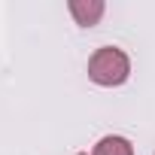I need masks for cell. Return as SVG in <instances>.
Segmentation results:
<instances>
[{
	"instance_id": "obj_3",
	"label": "cell",
	"mask_w": 155,
	"mask_h": 155,
	"mask_svg": "<svg viewBox=\"0 0 155 155\" xmlns=\"http://www.w3.org/2000/svg\"><path fill=\"white\" fill-rule=\"evenodd\" d=\"M94 155H134V146H131L125 137H119V134H110V137L97 140V146H94Z\"/></svg>"
},
{
	"instance_id": "obj_4",
	"label": "cell",
	"mask_w": 155,
	"mask_h": 155,
	"mask_svg": "<svg viewBox=\"0 0 155 155\" xmlns=\"http://www.w3.org/2000/svg\"><path fill=\"white\" fill-rule=\"evenodd\" d=\"M79 155H85V152H79Z\"/></svg>"
},
{
	"instance_id": "obj_1",
	"label": "cell",
	"mask_w": 155,
	"mask_h": 155,
	"mask_svg": "<svg viewBox=\"0 0 155 155\" xmlns=\"http://www.w3.org/2000/svg\"><path fill=\"white\" fill-rule=\"evenodd\" d=\"M131 76V61L122 49L116 46H101L91 58H88V79L104 85V88H113V85H122Z\"/></svg>"
},
{
	"instance_id": "obj_2",
	"label": "cell",
	"mask_w": 155,
	"mask_h": 155,
	"mask_svg": "<svg viewBox=\"0 0 155 155\" xmlns=\"http://www.w3.org/2000/svg\"><path fill=\"white\" fill-rule=\"evenodd\" d=\"M104 3L101 0H70V15L76 18V25H82V28H91L101 21L104 15Z\"/></svg>"
}]
</instances>
